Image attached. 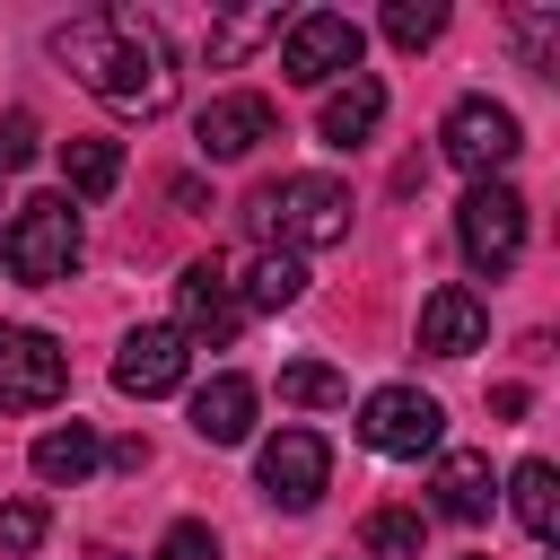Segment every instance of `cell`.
Masks as SVG:
<instances>
[{
	"label": "cell",
	"instance_id": "8992f818",
	"mask_svg": "<svg viewBox=\"0 0 560 560\" xmlns=\"http://www.w3.org/2000/svg\"><path fill=\"white\" fill-rule=\"evenodd\" d=\"M438 149H446L472 184H490V175L525 149V131H516V114H508V105H490V96H455V105H446V122H438Z\"/></svg>",
	"mask_w": 560,
	"mask_h": 560
},
{
	"label": "cell",
	"instance_id": "3957f363",
	"mask_svg": "<svg viewBox=\"0 0 560 560\" xmlns=\"http://www.w3.org/2000/svg\"><path fill=\"white\" fill-rule=\"evenodd\" d=\"M0 262H9V280H26V289L70 280V271H79V210H70V192L18 201V219H9V236H0Z\"/></svg>",
	"mask_w": 560,
	"mask_h": 560
},
{
	"label": "cell",
	"instance_id": "ac0fdd59",
	"mask_svg": "<svg viewBox=\"0 0 560 560\" xmlns=\"http://www.w3.org/2000/svg\"><path fill=\"white\" fill-rule=\"evenodd\" d=\"M26 464H35V481L79 490V481L105 464V446H96V429H88V420H61V429H44V438H35V455H26Z\"/></svg>",
	"mask_w": 560,
	"mask_h": 560
},
{
	"label": "cell",
	"instance_id": "f1b7e54d",
	"mask_svg": "<svg viewBox=\"0 0 560 560\" xmlns=\"http://www.w3.org/2000/svg\"><path fill=\"white\" fill-rule=\"evenodd\" d=\"M105 464H114V472H140V464H149V438H114Z\"/></svg>",
	"mask_w": 560,
	"mask_h": 560
},
{
	"label": "cell",
	"instance_id": "603a6c76",
	"mask_svg": "<svg viewBox=\"0 0 560 560\" xmlns=\"http://www.w3.org/2000/svg\"><path fill=\"white\" fill-rule=\"evenodd\" d=\"M280 402H298V411L350 402V376H341V368H324V359H298V368H280Z\"/></svg>",
	"mask_w": 560,
	"mask_h": 560
},
{
	"label": "cell",
	"instance_id": "5bb4252c",
	"mask_svg": "<svg viewBox=\"0 0 560 560\" xmlns=\"http://www.w3.org/2000/svg\"><path fill=\"white\" fill-rule=\"evenodd\" d=\"M192 438L201 446H245L254 438V376H210L201 394H192Z\"/></svg>",
	"mask_w": 560,
	"mask_h": 560
},
{
	"label": "cell",
	"instance_id": "ba28073f",
	"mask_svg": "<svg viewBox=\"0 0 560 560\" xmlns=\"http://www.w3.org/2000/svg\"><path fill=\"white\" fill-rule=\"evenodd\" d=\"M455 245H464V262L472 271H508L516 254H525V201L490 175V184H472L464 192V210H455Z\"/></svg>",
	"mask_w": 560,
	"mask_h": 560
},
{
	"label": "cell",
	"instance_id": "277c9868",
	"mask_svg": "<svg viewBox=\"0 0 560 560\" xmlns=\"http://www.w3.org/2000/svg\"><path fill=\"white\" fill-rule=\"evenodd\" d=\"M359 52H368V35H359V18H341V9H298V18L280 26V79H298V88L350 79Z\"/></svg>",
	"mask_w": 560,
	"mask_h": 560
},
{
	"label": "cell",
	"instance_id": "d6986e66",
	"mask_svg": "<svg viewBox=\"0 0 560 560\" xmlns=\"http://www.w3.org/2000/svg\"><path fill=\"white\" fill-rule=\"evenodd\" d=\"M61 184H70V201H105L122 184V149L114 140H61Z\"/></svg>",
	"mask_w": 560,
	"mask_h": 560
},
{
	"label": "cell",
	"instance_id": "7c38bea8",
	"mask_svg": "<svg viewBox=\"0 0 560 560\" xmlns=\"http://www.w3.org/2000/svg\"><path fill=\"white\" fill-rule=\"evenodd\" d=\"M236 324H245V306L228 289V262H192L175 280V332L184 341H236Z\"/></svg>",
	"mask_w": 560,
	"mask_h": 560
},
{
	"label": "cell",
	"instance_id": "7402d4cb",
	"mask_svg": "<svg viewBox=\"0 0 560 560\" xmlns=\"http://www.w3.org/2000/svg\"><path fill=\"white\" fill-rule=\"evenodd\" d=\"M359 542H368L376 560H420V542H429V525H420V508H376V516L359 525Z\"/></svg>",
	"mask_w": 560,
	"mask_h": 560
},
{
	"label": "cell",
	"instance_id": "d4e9b609",
	"mask_svg": "<svg viewBox=\"0 0 560 560\" xmlns=\"http://www.w3.org/2000/svg\"><path fill=\"white\" fill-rule=\"evenodd\" d=\"M551 44H560V9H551V0L516 9V52H525V70H542V79H551Z\"/></svg>",
	"mask_w": 560,
	"mask_h": 560
},
{
	"label": "cell",
	"instance_id": "2e32d148",
	"mask_svg": "<svg viewBox=\"0 0 560 560\" xmlns=\"http://www.w3.org/2000/svg\"><path fill=\"white\" fill-rule=\"evenodd\" d=\"M228 289H236V306H298V289H306V262H298L289 245H254V254L228 271Z\"/></svg>",
	"mask_w": 560,
	"mask_h": 560
},
{
	"label": "cell",
	"instance_id": "ffe728a7",
	"mask_svg": "<svg viewBox=\"0 0 560 560\" xmlns=\"http://www.w3.org/2000/svg\"><path fill=\"white\" fill-rule=\"evenodd\" d=\"M508 508H516V525H525V534H542V542H551V525H560V472H551L542 455H525V464H516V481H508Z\"/></svg>",
	"mask_w": 560,
	"mask_h": 560
},
{
	"label": "cell",
	"instance_id": "9a60e30c",
	"mask_svg": "<svg viewBox=\"0 0 560 560\" xmlns=\"http://www.w3.org/2000/svg\"><path fill=\"white\" fill-rule=\"evenodd\" d=\"M385 122V88L368 79V70H350L332 96H324V114H315V131H324V149H359L368 131Z\"/></svg>",
	"mask_w": 560,
	"mask_h": 560
},
{
	"label": "cell",
	"instance_id": "52a82bcc",
	"mask_svg": "<svg viewBox=\"0 0 560 560\" xmlns=\"http://www.w3.org/2000/svg\"><path fill=\"white\" fill-rule=\"evenodd\" d=\"M359 438L376 446V455H438V438H446V411H438V394H420V385H376L368 402H359Z\"/></svg>",
	"mask_w": 560,
	"mask_h": 560
},
{
	"label": "cell",
	"instance_id": "9c48e42d",
	"mask_svg": "<svg viewBox=\"0 0 560 560\" xmlns=\"http://www.w3.org/2000/svg\"><path fill=\"white\" fill-rule=\"evenodd\" d=\"M324 481H332V446L315 438V429H280V438H262V499L271 508H315L324 499Z\"/></svg>",
	"mask_w": 560,
	"mask_h": 560
},
{
	"label": "cell",
	"instance_id": "6da1fadb",
	"mask_svg": "<svg viewBox=\"0 0 560 560\" xmlns=\"http://www.w3.org/2000/svg\"><path fill=\"white\" fill-rule=\"evenodd\" d=\"M52 52L79 70V88L114 114H166L175 105V52L140 9H96L52 35Z\"/></svg>",
	"mask_w": 560,
	"mask_h": 560
},
{
	"label": "cell",
	"instance_id": "cb8c5ba5",
	"mask_svg": "<svg viewBox=\"0 0 560 560\" xmlns=\"http://www.w3.org/2000/svg\"><path fill=\"white\" fill-rule=\"evenodd\" d=\"M385 35H394L402 52L438 44V35H446V0H394V9H385Z\"/></svg>",
	"mask_w": 560,
	"mask_h": 560
},
{
	"label": "cell",
	"instance_id": "4fadbf2b",
	"mask_svg": "<svg viewBox=\"0 0 560 560\" xmlns=\"http://www.w3.org/2000/svg\"><path fill=\"white\" fill-rule=\"evenodd\" d=\"M481 341H490V306H481L464 280H446V289L420 298V350H438V359H472Z\"/></svg>",
	"mask_w": 560,
	"mask_h": 560
},
{
	"label": "cell",
	"instance_id": "30bf717a",
	"mask_svg": "<svg viewBox=\"0 0 560 560\" xmlns=\"http://www.w3.org/2000/svg\"><path fill=\"white\" fill-rule=\"evenodd\" d=\"M184 332L175 324H140V332H122V350H114V385L131 394V402H149V394H175L184 385Z\"/></svg>",
	"mask_w": 560,
	"mask_h": 560
},
{
	"label": "cell",
	"instance_id": "5b68a950",
	"mask_svg": "<svg viewBox=\"0 0 560 560\" xmlns=\"http://www.w3.org/2000/svg\"><path fill=\"white\" fill-rule=\"evenodd\" d=\"M70 394V350L52 332L0 324V411H52Z\"/></svg>",
	"mask_w": 560,
	"mask_h": 560
},
{
	"label": "cell",
	"instance_id": "e0dca14e",
	"mask_svg": "<svg viewBox=\"0 0 560 560\" xmlns=\"http://www.w3.org/2000/svg\"><path fill=\"white\" fill-rule=\"evenodd\" d=\"M438 516H455V525H481L490 516V499H499V481H490V455H472V446H455V455H438Z\"/></svg>",
	"mask_w": 560,
	"mask_h": 560
},
{
	"label": "cell",
	"instance_id": "7a4b0ae2",
	"mask_svg": "<svg viewBox=\"0 0 560 560\" xmlns=\"http://www.w3.org/2000/svg\"><path fill=\"white\" fill-rule=\"evenodd\" d=\"M245 210H254V245L306 254V245H341V236H350V192H341L332 175H289V184L254 192Z\"/></svg>",
	"mask_w": 560,
	"mask_h": 560
},
{
	"label": "cell",
	"instance_id": "4316f807",
	"mask_svg": "<svg viewBox=\"0 0 560 560\" xmlns=\"http://www.w3.org/2000/svg\"><path fill=\"white\" fill-rule=\"evenodd\" d=\"M158 560H219V534H210L201 516H184V525L158 534Z\"/></svg>",
	"mask_w": 560,
	"mask_h": 560
},
{
	"label": "cell",
	"instance_id": "8fae6325",
	"mask_svg": "<svg viewBox=\"0 0 560 560\" xmlns=\"http://www.w3.org/2000/svg\"><path fill=\"white\" fill-rule=\"evenodd\" d=\"M262 140H280V114H271V96H254V88H228V96H210V105H201V158H254Z\"/></svg>",
	"mask_w": 560,
	"mask_h": 560
},
{
	"label": "cell",
	"instance_id": "83f0119b",
	"mask_svg": "<svg viewBox=\"0 0 560 560\" xmlns=\"http://www.w3.org/2000/svg\"><path fill=\"white\" fill-rule=\"evenodd\" d=\"M35 158V114H0V175H18Z\"/></svg>",
	"mask_w": 560,
	"mask_h": 560
},
{
	"label": "cell",
	"instance_id": "484cf974",
	"mask_svg": "<svg viewBox=\"0 0 560 560\" xmlns=\"http://www.w3.org/2000/svg\"><path fill=\"white\" fill-rule=\"evenodd\" d=\"M44 525H52V516H44V499H9V508H0V551H35V542H44Z\"/></svg>",
	"mask_w": 560,
	"mask_h": 560
},
{
	"label": "cell",
	"instance_id": "44dd1931",
	"mask_svg": "<svg viewBox=\"0 0 560 560\" xmlns=\"http://www.w3.org/2000/svg\"><path fill=\"white\" fill-rule=\"evenodd\" d=\"M280 26H289L280 9H236V18H210V35H201V52H210V61L228 70V61H245L254 44H271Z\"/></svg>",
	"mask_w": 560,
	"mask_h": 560
}]
</instances>
